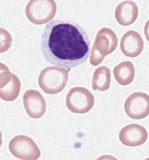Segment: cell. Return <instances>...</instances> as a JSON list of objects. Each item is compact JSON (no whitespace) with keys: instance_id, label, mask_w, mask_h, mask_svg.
I'll return each mask as SVG.
<instances>
[{"instance_id":"cell-10","label":"cell","mask_w":149,"mask_h":160,"mask_svg":"<svg viewBox=\"0 0 149 160\" xmlns=\"http://www.w3.org/2000/svg\"><path fill=\"white\" fill-rule=\"evenodd\" d=\"M148 138L145 128L139 124H130L122 128L119 138L123 144L130 147H136L145 143Z\"/></svg>"},{"instance_id":"cell-15","label":"cell","mask_w":149,"mask_h":160,"mask_svg":"<svg viewBox=\"0 0 149 160\" xmlns=\"http://www.w3.org/2000/svg\"><path fill=\"white\" fill-rule=\"evenodd\" d=\"M96 160H118L117 158L110 155H104L100 157Z\"/></svg>"},{"instance_id":"cell-8","label":"cell","mask_w":149,"mask_h":160,"mask_svg":"<svg viewBox=\"0 0 149 160\" xmlns=\"http://www.w3.org/2000/svg\"><path fill=\"white\" fill-rule=\"evenodd\" d=\"M126 114L134 120H141L149 114V96L145 93L135 92L125 100Z\"/></svg>"},{"instance_id":"cell-4","label":"cell","mask_w":149,"mask_h":160,"mask_svg":"<svg viewBox=\"0 0 149 160\" xmlns=\"http://www.w3.org/2000/svg\"><path fill=\"white\" fill-rule=\"evenodd\" d=\"M56 12V3L53 0H32L25 8L29 20L38 25L45 24L52 20Z\"/></svg>"},{"instance_id":"cell-16","label":"cell","mask_w":149,"mask_h":160,"mask_svg":"<svg viewBox=\"0 0 149 160\" xmlns=\"http://www.w3.org/2000/svg\"><path fill=\"white\" fill-rule=\"evenodd\" d=\"M144 32H145L146 39L149 42V20H148V21L146 22L145 26Z\"/></svg>"},{"instance_id":"cell-7","label":"cell","mask_w":149,"mask_h":160,"mask_svg":"<svg viewBox=\"0 0 149 160\" xmlns=\"http://www.w3.org/2000/svg\"><path fill=\"white\" fill-rule=\"evenodd\" d=\"M21 83L19 78L11 72L8 68L1 63L0 98L1 99L11 102L19 96Z\"/></svg>"},{"instance_id":"cell-1","label":"cell","mask_w":149,"mask_h":160,"mask_svg":"<svg viewBox=\"0 0 149 160\" xmlns=\"http://www.w3.org/2000/svg\"><path fill=\"white\" fill-rule=\"evenodd\" d=\"M40 48L50 63L71 69L88 59L90 42L79 24L69 20H54L45 26Z\"/></svg>"},{"instance_id":"cell-9","label":"cell","mask_w":149,"mask_h":160,"mask_svg":"<svg viewBox=\"0 0 149 160\" xmlns=\"http://www.w3.org/2000/svg\"><path fill=\"white\" fill-rule=\"evenodd\" d=\"M24 109L32 118H40L46 111V102L40 92L34 89L26 91L23 96Z\"/></svg>"},{"instance_id":"cell-17","label":"cell","mask_w":149,"mask_h":160,"mask_svg":"<svg viewBox=\"0 0 149 160\" xmlns=\"http://www.w3.org/2000/svg\"><path fill=\"white\" fill-rule=\"evenodd\" d=\"M145 160H149V158H146V159Z\"/></svg>"},{"instance_id":"cell-13","label":"cell","mask_w":149,"mask_h":160,"mask_svg":"<svg viewBox=\"0 0 149 160\" xmlns=\"http://www.w3.org/2000/svg\"><path fill=\"white\" fill-rule=\"evenodd\" d=\"M113 73L118 84L126 86L132 82L135 76V69L132 62L125 61L115 66Z\"/></svg>"},{"instance_id":"cell-11","label":"cell","mask_w":149,"mask_h":160,"mask_svg":"<svg viewBox=\"0 0 149 160\" xmlns=\"http://www.w3.org/2000/svg\"><path fill=\"white\" fill-rule=\"evenodd\" d=\"M120 48L125 56L135 58L141 55L144 48V41L141 34L135 30H129L121 40Z\"/></svg>"},{"instance_id":"cell-6","label":"cell","mask_w":149,"mask_h":160,"mask_svg":"<svg viewBox=\"0 0 149 160\" xmlns=\"http://www.w3.org/2000/svg\"><path fill=\"white\" fill-rule=\"evenodd\" d=\"M9 149L13 156L20 160H37L40 157V150L36 143L25 135L12 138L9 143Z\"/></svg>"},{"instance_id":"cell-3","label":"cell","mask_w":149,"mask_h":160,"mask_svg":"<svg viewBox=\"0 0 149 160\" xmlns=\"http://www.w3.org/2000/svg\"><path fill=\"white\" fill-rule=\"evenodd\" d=\"M71 69L50 66L44 68L39 77L40 88L46 93L56 94L61 92L66 87L68 81L69 72Z\"/></svg>"},{"instance_id":"cell-2","label":"cell","mask_w":149,"mask_h":160,"mask_svg":"<svg viewBox=\"0 0 149 160\" xmlns=\"http://www.w3.org/2000/svg\"><path fill=\"white\" fill-rule=\"evenodd\" d=\"M118 37L111 28H101L96 36L90 55V63L97 66L104 60L105 57L113 53L118 46Z\"/></svg>"},{"instance_id":"cell-5","label":"cell","mask_w":149,"mask_h":160,"mask_svg":"<svg viewBox=\"0 0 149 160\" xmlns=\"http://www.w3.org/2000/svg\"><path fill=\"white\" fill-rule=\"evenodd\" d=\"M94 98L84 87H74L69 91L66 98L67 108L73 113L84 114L89 112L94 104Z\"/></svg>"},{"instance_id":"cell-12","label":"cell","mask_w":149,"mask_h":160,"mask_svg":"<svg viewBox=\"0 0 149 160\" xmlns=\"http://www.w3.org/2000/svg\"><path fill=\"white\" fill-rule=\"evenodd\" d=\"M139 14L137 5L132 1L122 2L115 11V17L119 24L128 26L136 20Z\"/></svg>"},{"instance_id":"cell-14","label":"cell","mask_w":149,"mask_h":160,"mask_svg":"<svg viewBox=\"0 0 149 160\" xmlns=\"http://www.w3.org/2000/svg\"><path fill=\"white\" fill-rule=\"evenodd\" d=\"M111 84V71L106 66H100L96 68L92 78V88L94 91H105Z\"/></svg>"}]
</instances>
